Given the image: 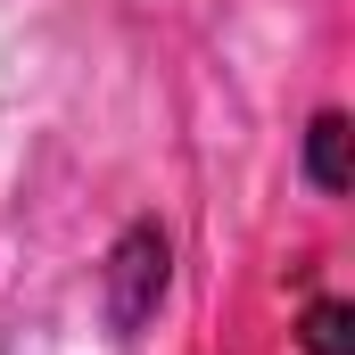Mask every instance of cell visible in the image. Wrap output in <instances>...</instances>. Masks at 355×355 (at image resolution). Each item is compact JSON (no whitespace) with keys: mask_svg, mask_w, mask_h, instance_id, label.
Returning <instances> with one entry per match:
<instances>
[{"mask_svg":"<svg viewBox=\"0 0 355 355\" xmlns=\"http://www.w3.org/2000/svg\"><path fill=\"white\" fill-rule=\"evenodd\" d=\"M306 182H314L322 198H347V116H339V107H322V116L306 124Z\"/></svg>","mask_w":355,"mask_h":355,"instance_id":"7a4b0ae2","label":"cell"},{"mask_svg":"<svg viewBox=\"0 0 355 355\" xmlns=\"http://www.w3.org/2000/svg\"><path fill=\"white\" fill-rule=\"evenodd\" d=\"M297 339H306V355H355L347 306H339V297H314V306H306V322H297Z\"/></svg>","mask_w":355,"mask_h":355,"instance_id":"3957f363","label":"cell"},{"mask_svg":"<svg viewBox=\"0 0 355 355\" xmlns=\"http://www.w3.org/2000/svg\"><path fill=\"white\" fill-rule=\"evenodd\" d=\"M166 281H174V248H166V232L157 223H132L116 248H107V265H99V297H107V322L132 339L149 314H157V297H166Z\"/></svg>","mask_w":355,"mask_h":355,"instance_id":"6da1fadb","label":"cell"}]
</instances>
